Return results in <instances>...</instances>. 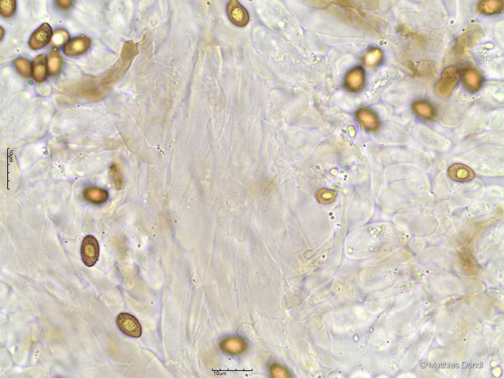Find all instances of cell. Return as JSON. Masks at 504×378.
<instances>
[{
    "instance_id": "obj_22",
    "label": "cell",
    "mask_w": 504,
    "mask_h": 378,
    "mask_svg": "<svg viewBox=\"0 0 504 378\" xmlns=\"http://www.w3.org/2000/svg\"><path fill=\"white\" fill-rule=\"evenodd\" d=\"M56 2H57V5L59 7H60V8H61L62 9H64V10H67V9L70 8V7L71 6V5H72L73 1H71V0H67V1H66H66L59 0V1H57Z\"/></svg>"
},
{
    "instance_id": "obj_14",
    "label": "cell",
    "mask_w": 504,
    "mask_h": 378,
    "mask_svg": "<svg viewBox=\"0 0 504 378\" xmlns=\"http://www.w3.org/2000/svg\"><path fill=\"white\" fill-rule=\"evenodd\" d=\"M503 2L499 0H484L478 5L479 11L482 13L491 15L500 12L503 9Z\"/></svg>"
},
{
    "instance_id": "obj_20",
    "label": "cell",
    "mask_w": 504,
    "mask_h": 378,
    "mask_svg": "<svg viewBox=\"0 0 504 378\" xmlns=\"http://www.w3.org/2000/svg\"><path fill=\"white\" fill-rule=\"evenodd\" d=\"M16 8L15 0H3L0 2V12L5 18H10L15 13Z\"/></svg>"
},
{
    "instance_id": "obj_4",
    "label": "cell",
    "mask_w": 504,
    "mask_h": 378,
    "mask_svg": "<svg viewBox=\"0 0 504 378\" xmlns=\"http://www.w3.org/2000/svg\"><path fill=\"white\" fill-rule=\"evenodd\" d=\"M227 14L230 20L235 25L244 27L249 22L247 11L237 1H230L227 6Z\"/></svg>"
},
{
    "instance_id": "obj_17",
    "label": "cell",
    "mask_w": 504,
    "mask_h": 378,
    "mask_svg": "<svg viewBox=\"0 0 504 378\" xmlns=\"http://www.w3.org/2000/svg\"><path fill=\"white\" fill-rule=\"evenodd\" d=\"M69 38V33L66 30L57 29L53 32L51 39V43L54 46L60 47L65 44Z\"/></svg>"
},
{
    "instance_id": "obj_13",
    "label": "cell",
    "mask_w": 504,
    "mask_h": 378,
    "mask_svg": "<svg viewBox=\"0 0 504 378\" xmlns=\"http://www.w3.org/2000/svg\"><path fill=\"white\" fill-rule=\"evenodd\" d=\"M412 108L414 112L422 118L433 119L436 115L435 110L432 105L424 100L415 101L412 103Z\"/></svg>"
},
{
    "instance_id": "obj_21",
    "label": "cell",
    "mask_w": 504,
    "mask_h": 378,
    "mask_svg": "<svg viewBox=\"0 0 504 378\" xmlns=\"http://www.w3.org/2000/svg\"><path fill=\"white\" fill-rule=\"evenodd\" d=\"M270 371L272 376L274 377H289V372L283 366L278 364H274L270 367Z\"/></svg>"
},
{
    "instance_id": "obj_15",
    "label": "cell",
    "mask_w": 504,
    "mask_h": 378,
    "mask_svg": "<svg viewBox=\"0 0 504 378\" xmlns=\"http://www.w3.org/2000/svg\"><path fill=\"white\" fill-rule=\"evenodd\" d=\"M479 32L476 28L472 27L459 37L458 40L457 48L463 49L467 46L473 44L475 40L478 39Z\"/></svg>"
},
{
    "instance_id": "obj_9",
    "label": "cell",
    "mask_w": 504,
    "mask_h": 378,
    "mask_svg": "<svg viewBox=\"0 0 504 378\" xmlns=\"http://www.w3.org/2000/svg\"><path fill=\"white\" fill-rule=\"evenodd\" d=\"M31 74L33 79L38 83H42L46 80L48 68L44 54H39L34 59L31 67Z\"/></svg>"
},
{
    "instance_id": "obj_8",
    "label": "cell",
    "mask_w": 504,
    "mask_h": 378,
    "mask_svg": "<svg viewBox=\"0 0 504 378\" xmlns=\"http://www.w3.org/2000/svg\"><path fill=\"white\" fill-rule=\"evenodd\" d=\"M247 344L242 339L238 337H229L222 340L220 343V348L224 352L231 355H237L245 351Z\"/></svg>"
},
{
    "instance_id": "obj_12",
    "label": "cell",
    "mask_w": 504,
    "mask_h": 378,
    "mask_svg": "<svg viewBox=\"0 0 504 378\" xmlns=\"http://www.w3.org/2000/svg\"><path fill=\"white\" fill-rule=\"evenodd\" d=\"M83 195L87 201L95 204H101L107 200L108 194L104 188L91 186L86 187L83 191Z\"/></svg>"
},
{
    "instance_id": "obj_1",
    "label": "cell",
    "mask_w": 504,
    "mask_h": 378,
    "mask_svg": "<svg viewBox=\"0 0 504 378\" xmlns=\"http://www.w3.org/2000/svg\"><path fill=\"white\" fill-rule=\"evenodd\" d=\"M459 81V74L455 68L448 67L443 71L441 79L434 86V91L439 96L446 98L450 96Z\"/></svg>"
},
{
    "instance_id": "obj_10",
    "label": "cell",
    "mask_w": 504,
    "mask_h": 378,
    "mask_svg": "<svg viewBox=\"0 0 504 378\" xmlns=\"http://www.w3.org/2000/svg\"><path fill=\"white\" fill-rule=\"evenodd\" d=\"M449 176L458 181H468L472 179L475 174L472 169L468 166L457 163L452 165L448 170Z\"/></svg>"
},
{
    "instance_id": "obj_11",
    "label": "cell",
    "mask_w": 504,
    "mask_h": 378,
    "mask_svg": "<svg viewBox=\"0 0 504 378\" xmlns=\"http://www.w3.org/2000/svg\"><path fill=\"white\" fill-rule=\"evenodd\" d=\"M462 80L466 88L472 92L478 91L482 83L481 74L473 68H469L464 71Z\"/></svg>"
},
{
    "instance_id": "obj_2",
    "label": "cell",
    "mask_w": 504,
    "mask_h": 378,
    "mask_svg": "<svg viewBox=\"0 0 504 378\" xmlns=\"http://www.w3.org/2000/svg\"><path fill=\"white\" fill-rule=\"evenodd\" d=\"M99 246L97 239L93 236L88 235L82 241L81 247V255L84 264L89 267L94 266L98 260Z\"/></svg>"
},
{
    "instance_id": "obj_5",
    "label": "cell",
    "mask_w": 504,
    "mask_h": 378,
    "mask_svg": "<svg viewBox=\"0 0 504 378\" xmlns=\"http://www.w3.org/2000/svg\"><path fill=\"white\" fill-rule=\"evenodd\" d=\"M91 44V39L85 35L77 36L67 42L64 48V52L71 56L79 55L87 52Z\"/></svg>"
},
{
    "instance_id": "obj_18",
    "label": "cell",
    "mask_w": 504,
    "mask_h": 378,
    "mask_svg": "<svg viewBox=\"0 0 504 378\" xmlns=\"http://www.w3.org/2000/svg\"><path fill=\"white\" fill-rule=\"evenodd\" d=\"M110 176L112 182L116 188L121 189L124 185V179L122 174L118 165L115 163L110 167Z\"/></svg>"
},
{
    "instance_id": "obj_6",
    "label": "cell",
    "mask_w": 504,
    "mask_h": 378,
    "mask_svg": "<svg viewBox=\"0 0 504 378\" xmlns=\"http://www.w3.org/2000/svg\"><path fill=\"white\" fill-rule=\"evenodd\" d=\"M51 34L50 25L46 23L42 24L32 34L29 41V46L35 50L44 47L49 42Z\"/></svg>"
},
{
    "instance_id": "obj_7",
    "label": "cell",
    "mask_w": 504,
    "mask_h": 378,
    "mask_svg": "<svg viewBox=\"0 0 504 378\" xmlns=\"http://www.w3.org/2000/svg\"><path fill=\"white\" fill-rule=\"evenodd\" d=\"M357 120L367 131L374 132L380 127V122L376 115L367 108L359 109L356 114Z\"/></svg>"
},
{
    "instance_id": "obj_3",
    "label": "cell",
    "mask_w": 504,
    "mask_h": 378,
    "mask_svg": "<svg viewBox=\"0 0 504 378\" xmlns=\"http://www.w3.org/2000/svg\"><path fill=\"white\" fill-rule=\"evenodd\" d=\"M116 324L124 334L134 338H139L142 334V328L139 321L128 313H120L117 317Z\"/></svg>"
},
{
    "instance_id": "obj_19",
    "label": "cell",
    "mask_w": 504,
    "mask_h": 378,
    "mask_svg": "<svg viewBox=\"0 0 504 378\" xmlns=\"http://www.w3.org/2000/svg\"><path fill=\"white\" fill-rule=\"evenodd\" d=\"M14 64L18 72L24 77H29L31 72L30 61L23 57H19L15 59Z\"/></svg>"
},
{
    "instance_id": "obj_16",
    "label": "cell",
    "mask_w": 504,
    "mask_h": 378,
    "mask_svg": "<svg viewBox=\"0 0 504 378\" xmlns=\"http://www.w3.org/2000/svg\"><path fill=\"white\" fill-rule=\"evenodd\" d=\"M48 69L51 75H55L59 72L62 65V57L59 51L52 50L48 57Z\"/></svg>"
}]
</instances>
